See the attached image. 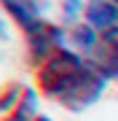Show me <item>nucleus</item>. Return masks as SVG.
<instances>
[{
	"label": "nucleus",
	"instance_id": "0eeeda50",
	"mask_svg": "<svg viewBox=\"0 0 118 121\" xmlns=\"http://www.w3.org/2000/svg\"><path fill=\"white\" fill-rule=\"evenodd\" d=\"M40 91L35 86H24V94L19 99L16 105H13L11 113H5L0 121H35L40 116Z\"/></svg>",
	"mask_w": 118,
	"mask_h": 121
},
{
	"label": "nucleus",
	"instance_id": "9d476101",
	"mask_svg": "<svg viewBox=\"0 0 118 121\" xmlns=\"http://www.w3.org/2000/svg\"><path fill=\"white\" fill-rule=\"evenodd\" d=\"M35 121H54V118H51V116H43V113H40V116H38Z\"/></svg>",
	"mask_w": 118,
	"mask_h": 121
},
{
	"label": "nucleus",
	"instance_id": "20e7f679",
	"mask_svg": "<svg viewBox=\"0 0 118 121\" xmlns=\"http://www.w3.org/2000/svg\"><path fill=\"white\" fill-rule=\"evenodd\" d=\"M83 22L91 24L97 32H107L118 27V3L113 0H86Z\"/></svg>",
	"mask_w": 118,
	"mask_h": 121
},
{
	"label": "nucleus",
	"instance_id": "7ed1b4c3",
	"mask_svg": "<svg viewBox=\"0 0 118 121\" xmlns=\"http://www.w3.org/2000/svg\"><path fill=\"white\" fill-rule=\"evenodd\" d=\"M91 67L107 81H118V27L99 35L94 51L86 56Z\"/></svg>",
	"mask_w": 118,
	"mask_h": 121
},
{
	"label": "nucleus",
	"instance_id": "9b49d317",
	"mask_svg": "<svg viewBox=\"0 0 118 121\" xmlns=\"http://www.w3.org/2000/svg\"><path fill=\"white\" fill-rule=\"evenodd\" d=\"M113 3H118V0H113Z\"/></svg>",
	"mask_w": 118,
	"mask_h": 121
},
{
	"label": "nucleus",
	"instance_id": "423d86ee",
	"mask_svg": "<svg viewBox=\"0 0 118 121\" xmlns=\"http://www.w3.org/2000/svg\"><path fill=\"white\" fill-rule=\"evenodd\" d=\"M102 32H97L91 24L86 22H78L73 27H67V48H73V51H78L81 56H89L94 51L97 40H99Z\"/></svg>",
	"mask_w": 118,
	"mask_h": 121
},
{
	"label": "nucleus",
	"instance_id": "f257e3e1",
	"mask_svg": "<svg viewBox=\"0 0 118 121\" xmlns=\"http://www.w3.org/2000/svg\"><path fill=\"white\" fill-rule=\"evenodd\" d=\"M107 78H102L91 67L86 56L73 48H59L40 67H35V86L40 97L57 102L70 113H83L102 99L107 89Z\"/></svg>",
	"mask_w": 118,
	"mask_h": 121
},
{
	"label": "nucleus",
	"instance_id": "39448f33",
	"mask_svg": "<svg viewBox=\"0 0 118 121\" xmlns=\"http://www.w3.org/2000/svg\"><path fill=\"white\" fill-rule=\"evenodd\" d=\"M0 5H3V11L8 13V19L22 30V35L30 32L32 27L43 19V11L38 8L35 0H0Z\"/></svg>",
	"mask_w": 118,
	"mask_h": 121
},
{
	"label": "nucleus",
	"instance_id": "f03ea898",
	"mask_svg": "<svg viewBox=\"0 0 118 121\" xmlns=\"http://www.w3.org/2000/svg\"><path fill=\"white\" fill-rule=\"evenodd\" d=\"M24 43H27V62L35 70L51 54H57L59 48L67 46V27L43 16L30 32H24Z\"/></svg>",
	"mask_w": 118,
	"mask_h": 121
},
{
	"label": "nucleus",
	"instance_id": "1a4fd4ad",
	"mask_svg": "<svg viewBox=\"0 0 118 121\" xmlns=\"http://www.w3.org/2000/svg\"><path fill=\"white\" fill-rule=\"evenodd\" d=\"M22 94H24V83H19V81H8L0 89V118L13 110V105L22 99Z\"/></svg>",
	"mask_w": 118,
	"mask_h": 121
},
{
	"label": "nucleus",
	"instance_id": "6e6552de",
	"mask_svg": "<svg viewBox=\"0 0 118 121\" xmlns=\"http://www.w3.org/2000/svg\"><path fill=\"white\" fill-rule=\"evenodd\" d=\"M83 11H86V0H59V16L65 27L83 22Z\"/></svg>",
	"mask_w": 118,
	"mask_h": 121
}]
</instances>
